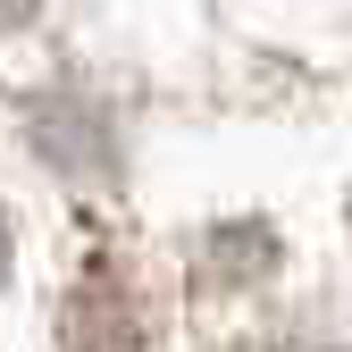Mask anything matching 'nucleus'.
Masks as SVG:
<instances>
[{
    "label": "nucleus",
    "instance_id": "nucleus-5",
    "mask_svg": "<svg viewBox=\"0 0 352 352\" xmlns=\"http://www.w3.org/2000/svg\"><path fill=\"white\" fill-rule=\"evenodd\" d=\"M260 352H336V344H311V336H285V344H260Z\"/></svg>",
    "mask_w": 352,
    "mask_h": 352
},
{
    "label": "nucleus",
    "instance_id": "nucleus-4",
    "mask_svg": "<svg viewBox=\"0 0 352 352\" xmlns=\"http://www.w3.org/2000/svg\"><path fill=\"white\" fill-rule=\"evenodd\" d=\"M34 9H42V0H0V34H17V25H34Z\"/></svg>",
    "mask_w": 352,
    "mask_h": 352
},
{
    "label": "nucleus",
    "instance_id": "nucleus-3",
    "mask_svg": "<svg viewBox=\"0 0 352 352\" xmlns=\"http://www.w3.org/2000/svg\"><path fill=\"white\" fill-rule=\"evenodd\" d=\"M269 269H277L269 227H218L210 252H201V277L210 285H243V277H269Z\"/></svg>",
    "mask_w": 352,
    "mask_h": 352
},
{
    "label": "nucleus",
    "instance_id": "nucleus-1",
    "mask_svg": "<svg viewBox=\"0 0 352 352\" xmlns=\"http://www.w3.org/2000/svg\"><path fill=\"white\" fill-rule=\"evenodd\" d=\"M34 151L51 160L67 185H118V135L93 101H67V93H42L34 101Z\"/></svg>",
    "mask_w": 352,
    "mask_h": 352
},
{
    "label": "nucleus",
    "instance_id": "nucleus-6",
    "mask_svg": "<svg viewBox=\"0 0 352 352\" xmlns=\"http://www.w3.org/2000/svg\"><path fill=\"white\" fill-rule=\"evenodd\" d=\"M0 277H9V218H0Z\"/></svg>",
    "mask_w": 352,
    "mask_h": 352
},
{
    "label": "nucleus",
    "instance_id": "nucleus-2",
    "mask_svg": "<svg viewBox=\"0 0 352 352\" xmlns=\"http://www.w3.org/2000/svg\"><path fill=\"white\" fill-rule=\"evenodd\" d=\"M59 344L67 352H143V311L126 294L118 269H84L67 311H59Z\"/></svg>",
    "mask_w": 352,
    "mask_h": 352
}]
</instances>
